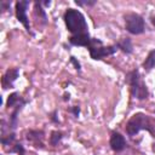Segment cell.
Wrapping results in <instances>:
<instances>
[{
    "label": "cell",
    "mask_w": 155,
    "mask_h": 155,
    "mask_svg": "<svg viewBox=\"0 0 155 155\" xmlns=\"http://www.w3.org/2000/svg\"><path fill=\"white\" fill-rule=\"evenodd\" d=\"M142 130H147L150 133H155V121L144 113H136L128 120L126 125V132L128 136L133 137Z\"/></svg>",
    "instance_id": "cell-1"
},
{
    "label": "cell",
    "mask_w": 155,
    "mask_h": 155,
    "mask_svg": "<svg viewBox=\"0 0 155 155\" xmlns=\"http://www.w3.org/2000/svg\"><path fill=\"white\" fill-rule=\"evenodd\" d=\"M64 22L67 25V29L73 33L74 35L78 34H87L88 27L86 23V19L84 15L74 8H68L64 13Z\"/></svg>",
    "instance_id": "cell-2"
},
{
    "label": "cell",
    "mask_w": 155,
    "mask_h": 155,
    "mask_svg": "<svg viewBox=\"0 0 155 155\" xmlns=\"http://www.w3.org/2000/svg\"><path fill=\"white\" fill-rule=\"evenodd\" d=\"M126 80H127V84L130 85V90H131V94L137 98V99H145L149 94L148 92V88H147V85L145 82L142 80L138 70H132L127 74L126 76Z\"/></svg>",
    "instance_id": "cell-3"
},
{
    "label": "cell",
    "mask_w": 155,
    "mask_h": 155,
    "mask_svg": "<svg viewBox=\"0 0 155 155\" xmlns=\"http://www.w3.org/2000/svg\"><path fill=\"white\" fill-rule=\"evenodd\" d=\"M124 18H125V27L128 33L137 35V34H142L145 30L144 19L142 16L130 12V13H126Z\"/></svg>",
    "instance_id": "cell-4"
},
{
    "label": "cell",
    "mask_w": 155,
    "mask_h": 155,
    "mask_svg": "<svg viewBox=\"0 0 155 155\" xmlns=\"http://www.w3.org/2000/svg\"><path fill=\"white\" fill-rule=\"evenodd\" d=\"M69 42H70L71 45H74V46H86V47H88V48L102 45V41H101V40L90 38L88 33H87V34L73 35V36L69 38Z\"/></svg>",
    "instance_id": "cell-5"
},
{
    "label": "cell",
    "mask_w": 155,
    "mask_h": 155,
    "mask_svg": "<svg viewBox=\"0 0 155 155\" xmlns=\"http://www.w3.org/2000/svg\"><path fill=\"white\" fill-rule=\"evenodd\" d=\"M29 6V1H24V0H19L16 2V17L17 19L24 25L25 30L28 33H30V25H29V19L27 16V8Z\"/></svg>",
    "instance_id": "cell-6"
},
{
    "label": "cell",
    "mask_w": 155,
    "mask_h": 155,
    "mask_svg": "<svg viewBox=\"0 0 155 155\" xmlns=\"http://www.w3.org/2000/svg\"><path fill=\"white\" fill-rule=\"evenodd\" d=\"M88 50H90L91 58H93V59H102L103 57L114 54L116 52V50H117V46L116 45H114V46H103V45H99V46L91 47Z\"/></svg>",
    "instance_id": "cell-7"
},
{
    "label": "cell",
    "mask_w": 155,
    "mask_h": 155,
    "mask_svg": "<svg viewBox=\"0 0 155 155\" xmlns=\"http://www.w3.org/2000/svg\"><path fill=\"white\" fill-rule=\"evenodd\" d=\"M19 75V71L17 68H12V69H8L4 76H2V80H1V84H2V88L6 90V88H11L13 86V82L16 81V79L18 78Z\"/></svg>",
    "instance_id": "cell-8"
},
{
    "label": "cell",
    "mask_w": 155,
    "mask_h": 155,
    "mask_svg": "<svg viewBox=\"0 0 155 155\" xmlns=\"http://www.w3.org/2000/svg\"><path fill=\"white\" fill-rule=\"evenodd\" d=\"M126 147V140L122 134L117 132H113L110 136V148L114 151H121Z\"/></svg>",
    "instance_id": "cell-9"
},
{
    "label": "cell",
    "mask_w": 155,
    "mask_h": 155,
    "mask_svg": "<svg viewBox=\"0 0 155 155\" xmlns=\"http://www.w3.org/2000/svg\"><path fill=\"white\" fill-rule=\"evenodd\" d=\"M27 139L30 142H34L35 147H41L42 145V139H44V132L38 131V130H31L27 133Z\"/></svg>",
    "instance_id": "cell-10"
},
{
    "label": "cell",
    "mask_w": 155,
    "mask_h": 155,
    "mask_svg": "<svg viewBox=\"0 0 155 155\" xmlns=\"http://www.w3.org/2000/svg\"><path fill=\"white\" fill-rule=\"evenodd\" d=\"M116 46H117V48H121L125 53H132V51H133L132 42H131V40L128 38H124V39L119 40Z\"/></svg>",
    "instance_id": "cell-11"
},
{
    "label": "cell",
    "mask_w": 155,
    "mask_h": 155,
    "mask_svg": "<svg viewBox=\"0 0 155 155\" xmlns=\"http://www.w3.org/2000/svg\"><path fill=\"white\" fill-rule=\"evenodd\" d=\"M24 102H25V101H24L17 92H13V93H11V94L8 96L6 105H7V108H12V107H16V105H18V104H21V103H24Z\"/></svg>",
    "instance_id": "cell-12"
},
{
    "label": "cell",
    "mask_w": 155,
    "mask_h": 155,
    "mask_svg": "<svg viewBox=\"0 0 155 155\" xmlns=\"http://www.w3.org/2000/svg\"><path fill=\"white\" fill-rule=\"evenodd\" d=\"M154 67H155V50H151L143 63V68L145 70H151Z\"/></svg>",
    "instance_id": "cell-13"
},
{
    "label": "cell",
    "mask_w": 155,
    "mask_h": 155,
    "mask_svg": "<svg viewBox=\"0 0 155 155\" xmlns=\"http://www.w3.org/2000/svg\"><path fill=\"white\" fill-rule=\"evenodd\" d=\"M62 138H63L62 132L53 131V132L51 133V136H50V143H51L52 145H57V144H58V142H61V139H62Z\"/></svg>",
    "instance_id": "cell-14"
},
{
    "label": "cell",
    "mask_w": 155,
    "mask_h": 155,
    "mask_svg": "<svg viewBox=\"0 0 155 155\" xmlns=\"http://www.w3.org/2000/svg\"><path fill=\"white\" fill-rule=\"evenodd\" d=\"M15 139H16V134H15V133H11V134L7 136V138L2 137V138H1V143H2L4 145H8V144H11Z\"/></svg>",
    "instance_id": "cell-15"
},
{
    "label": "cell",
    "mask_w": 155,
    "mask_h": 155,
    "mask_svg": "<svg viewBox=\"0 0 155 155\" xmlns=\"http://www.w3.org/2000/svg\"><path fill=\"white\" fill-rule=\"evenodd\" d=\"M11 153H17L18 155H24V148L21 143L15 144V147L11 149Z\"/></svg>",
    "instance_id": "cell-16"
},
{
    "label": "cell",
    "mask_w": 155,
    "mask_h": 155,
    "mask_svg": "<svg viewBox=\"0 0 155 155\" xmlns=\"http://www.w3.org/2000/svg\"><path fill=\"white\" fill-rule=\"evenodd\" d=\"M70 111L74 114V116H76V117H78V116H79V114H80V108H79V107H73V108L70 109Z\"/></svg>",
    "instance_id": "cell-17"
},
{
    "label": "cell",
    "mask_w": 155,
    "mask_h": 155,
    "mask_svg": "<svg viewBox=\"0 0 155 155\" xmlns=\"http://www.w3.org/2000/svg\"><path fill=\"white\" fill-rule=\"evenodd\" d=\"M70 61L74 63V65H75V68H76V69H80V63H79V62H76V59H75L74 57H70Z\"/></svg>",
    "instance_id": "cell-18"
},
{
    "label": "cell",
    "mask_w": 155,
    "mask_h": 155,
    "mask_svg": "<svg viewBox=\"0 0 155 155\" xmlns=\"http://www.w3.org/2000/svg\"><path fill=\"white\" fill-rule=\"evenodd\" d=\"M151 23H153V25H154V28H155V16L151 17Z\"/></svg>",
    "instance_id": "cell-19"
}]
</instances>
